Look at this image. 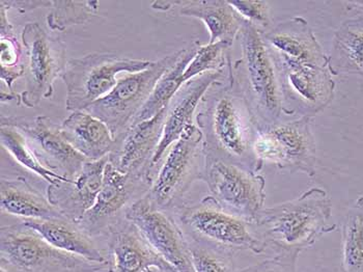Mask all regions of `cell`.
Returning <instances> with one entry per match:
<instances>
[{"label": "cell", "mask_w": 363, "mask_h": 272, "mask_svg": "<svg viewBox=\"0 0 363 272\" xmlns=\"http://www.w3.org/2000/svg\"><path fill=\"white\" fill-rule=\"evenodd\" d=\"M8 10L0 4V66H1V85H6L9 92L14 91V83L24 77L26 69V48L14 33V26L9 21Z\"/></svg>", "instance_id": "27"}, {"label": "cell", "mask_w": 363, "mask_h": 272, "mask_svg": "<svg viewBox=\"0 0 363 272\" xmlns=\"http://www.w3.org/2000/svg\"><path fill=\"white\" fill-rule=\"evenodd\" d=\"M107 272H147L152 267L178 272L145 239L140 229L124 218L106 234Z\"/></svg>", "instance_id": "18"}, {"label": "cell", "mask_w": 363, "mask_h": 272, "mask_svg": "<svg viewBox=\"0 0 363 272\" xmlns=\"http://www.w3.org/2000/svg\"><path fill=\"white\" fill-rule=\"evenodd\" d=\"M0 139L2 148L10 154L16 163L33 174L37 175L47 183L55 184L67 180V178L60 176L43 165L29 147L28 139L19 130L10 126H1Z\"/></svg>", "instance_id": "29"}, {"label": "cell", "mask_w": 363, "mask_h": 272, "mask_svg": "<svg viewBox=\"0 0 363 272\" xmlns=\"http://www.w3.org/2000/svg\"><path fill=\"white\" fill-rule=\"evenodd\" d=\"M203 137L196 124L185 130L180 139L168 149L159 164L147 197L163 211L172 213L194 182L203 178L205 168Z\"/></svg>", "instance_id": "6"}, {"label": "cell", "mask_w": 363, "mask_h": 272, "mask_svg": "<svg viewBox=\"0 0 363 272\" xmlns=\"http://www.w3.org/2000/svg\"><path fill=\"white\" fill-rule=\"evenodd\" d=\"M201 181L223 209L250 224L264 208L266 180L261 173L206 154Z\"/></svg>", "instance_id": "9"}, {"label": "cell", "mask_w": 363, "mask_h": 272, "mask_svg": "<svg viewBox=\"0 0 363 272\" xmlns=\"http://www.w3.org/2000/svg\"><path fill=\"white\" fill-rule=\"evenodd\" d=\"M179 8L181 15L196 18L207 26L208 44L223 42L232 47L246 22L225 0H181Z\"/></svg>", "instance_id": "23"}, {"label": "cell", "mask_w": 363, "mask_h": 272, "mask_svg": "<svg viewBox=\"0 0 363 272\" xmlns=\"http://www.w3.org/2000/svg\"><path fill=\"white\" fill-rule=\"evenodd\" d=\"M26 226L33 229L42 236L49 244L97 263H106L93 237L85 233L79 224L66 217L51 218V219H24Z\"/></svg>", "instance_id": "21"}, {"label": "cell", "mask_w": 363, "mask_h": 272, "mask_svg": "<svg viewBox=\"0 0 363 272\" xmlns=\"http://www.w3.org/2000/svg\"><path fill=\"white\" fill-rule=\"evenodd\" d=\"M252 226L266 247L298 258L323 236L336 230L333 201L326 190L313 187L292 201L264 207Z\"/></svg>", "instance_id": "2"}, {"label": "cell", "mask_w": 363, "mask_h": 272, "mask_svg": "<svg viewBox=\"0 0 363 272\" xmlns=\"http://www.w3.org/2000/svg\"><path fill=\"white\" fill-rule=\"evenodd\" d=\"M108 161V156L97 161H87L75 177L49 184L47 197L50 203L65 217L78 224L97 201Z\"/></svg>", "instance_id": "19"}, {"label": "cell", "mask_w": 363, "mask_h": 272, "mask_svg": "<svg viewBox=\"0 0 363 272\" xmlns=\"http://www.w3.org/2000/svg\"><path fill=\"white\" fill-rule=\"evenodd\" d=\"M21 41L26 53L22 104L33 109L43 99L51 98L55 94L56 80L62 77L68 64L66 44L47 33L37 22L26 24Z\"/></svg>", "instance_id": "12"}, {"label": "cell", "mask_w": 363, "mask_h": 272, "mask_svg": "<svg viewBox=\"0 0 363 272\" xmlns=\"http://www.w3.org/2000/svg\"><path fill=\"white\" fill-rule=\"evenodd\" d=\"M152 64L151 60L120 58L112 53H89L71 58L62 76L67 87V110H86L111 93L118 83V73H138Z\"/></svg>", "instance_id": "7"}, {"label": "cell", "mask_w": 363, "mask_h": 272, "mask_svg": "<svg viewBox=\"0 0 363 272\" xmlns=\"http://www.w3.org/2000/svg\"><path fill=\"white\" fill-rule=\"evenodd\" d=\"M271 58L279 80L282 114L313 119L333 102L336 85L329 67Z\"/></svg>", "instance_id": "11"}, {"label": "cell", "mask_w": 363, "mask_h": 272, "mask_svg": "<svg viewBox=\"0 0 363 272\" xmlns=\"http://www.w3.org/2000/svg\"><path fill=\"white\" fill-rule=\"evenodd\" d=\"M60 127L67 141L89 161H100L111 154L114 145L111 130L85 110L72 112Z\"/></svg>", "instance_id": "22"}, {"label": "cell", "mask_w": 363, "mask_h": 272, "mask_svg": "<svg viewBox=\"0 0 363 272\" xmlns=\"http://www.w3.org/2000/svg\"><path fill=\"white\" fill-rule=\"evenodd\" d=\"M100 1L52 0L51 12L47 16V24L52 31H62L72 26L86 23L97 14Z\"/></svg>", "instance_id": "30"}, {"label": "cell", "mask_w": 363, "mask_h": 272, "mask_svg": "<svg viewBox=\"0 0 363 272\" xmlns=\"http://www.w3.org/2000/svg\"><path fill=\"white\" fill-rule=\"evenodd\" d=\"M172 213L188 240L234 255L238 251L255 255L265 251V244L257 237L252 224L226 211L211 195L197 204H183Z\"/></svg>", "instance_id": "4"}, {"label": "cell", "mask_w": 363, "mask_h": 272, "mask_svg": "<svg viewBox=\"0 0 363 272\" xmlns=\"http://www.w3.org/2000/svg\"><path fill=\"white\" fill-rule=\"evenodd\" d=\"M230 49V45L223 42L201 45L194 60L184 72L183 83L209 72L228 69L232 62Z\"/></svg>", "instance_id": "31"}, {"label": "cell", "mask_w": 363, "mask_h": 272, "mask_svg": "<svg viewBox=\"0 0 363 272\" xmlns=\"http://www.w3.org/2000/svg\"><path fill=\"white\" fill-rule=\"evenodd\" d=\"M0 4L6 10H16L24 13L33 12L38 9H46L52 6V0H1Z\"/></svg>", "instance_id": "35"}, {"label": "cell", "mask_w": 363, "mask_h": 272, "mask_svg": "<svg viewBox=\"0 0 363 272\" xmlns=\"http://www.w3.org/2000/svg\"><path fill=\"white\" fill-rule=\"evenodd\" d=\"M167 109L158 114L130 126L114 137V145L108 155L109 163L123 174L138 175L153 179L151 165L163 136Z\"/></svg>", "instance_id": "16"}, {"label": "cell", "mask_w": 363, "mask_h": 272, "mask_svg": "<svg viewBox=\"0 0 363 272\" xmlns=\"http://www.w3.org/2000/svg\"><path fill=\"white\" fill-rule=\"evenodd\" d=\"M0 208L4 214L24 219L65 217L56 207L23 177L0 182Z\"/></svg>", "instance_id": "24"}, {"label": "cell", "mask_w": 363, "mask_h": 272, "mask_svg": "<svg viewBox=\"0 0 363 272\" xmlns=\"http://www.w3.org/2000/svg\"><path fill=\"white\" fill-rule=\"evenodd\" d=\"M328 58L333 76L356 74L363 77V13L336 29Z\"/></svg>", "instance_id": "25"}, {"label": "cell", "mask_w": 363, "mask_h": 272, "mask_svg": "<svg viewBox=\"0 0 363 272\" xmlns=\"http://www.w3.org/2000/svg\"><path fill=\"white\" fill-rule=\"evenodd\" d=\"M0 123L19 130L43 165L60 176L67 179L75 177L89 161L72 147L65 138L62 127L47 116H1Z\"/></svg>", "instance_id": "14"}, {"label": "cell", "mask_w": 363, "mask_h": 272, "mask_svg": "<svg viewBox=\"0 0 363 272\" xmlns=\"http://www.w3.org/2000/svg\"><path fill=\"white\" fill-rule=\"evenodd\" d=\"M228 78V68L209 72L184 83L177 92L168 104L162 138L152 161L151 170L153 177L168 149L180 139L188 127L196 124L194 118L197 109L210 87L215 83L224 82Z\"/></svg>", "instance_id": "17"}, {"label": "cell", "mask_w": 363, "mask_h": 272, "mask_svg": "<svg viewBox=\"0 0 363 272\" xmlns=\"http://www.w3.org/2000/svg\"><path fill=\"white\" fill-rule=\"evenodd\" d=\"M313 119L299 118L257 128L253 152L262 165L270 164L280 172L302 173L315 176L318 168L317 143Z\"/></svg>", "instance_id": "8"}, {"label": "cell", "mask_w": 363, "mask_h": 272, "mask_svg": "<svg viewBox=\"0 0 363 272\" xmlns=\"http://www.w3.org/2000/svg\"><path fill=\"white\" fill-rule=\"evenodd\" d=\"M152 184V178L123 174L108 161L97 201L78 224L91 237L106 236L112 226L126 218L128 209L149 192Z\"/></svg>", "instance_id": "13"}, {"label": "cell", "mask_w": 363, "mask_h": 272, "mask_svg": "<svg viewBox=\"0 0 363 272\" xmlns=\"http://www.w3.org/2000/svg\"><path fill=\"white\" fill-rule=\"evenodd\" d=\"M199 46H201V43L196 41L192 43L187 48H183L180 60L161 77V80L155 87L153 93L149 97L147 102L143 105V109H140V111L138 112V116L134 118L130 126H134L136 124L143 122V121L150 120V119L158 114L159 112L167 109L172 99L176 95L177 92L184 85V72H185L189 62L194 60Z\"/></svg>", "instance_id": "26"}, {"label": "cell", "mask_w": 363, "mask_h": 272, "mask_svg": "<svg viewBox=\"0 0 363 272\" xmlns=\"http://www.w3.org/2000/svg\"><path fill=\"white\" fill-rule=\"evenodd\" d=\"M189 242L196 272H235L234 254L209 245Z\"/></svg>", "instance_id": "32"}, {"label": "cell", "mask_w": 363, "mask_h": 272, "mask_svg": "<svg viewBox=\"0 0 363 272\" xmlns=\"http://www.w3.org/2000/svg\"><path fill=\"white\" fill-rule=\"evenodd\" d=\"M263 40L271 58L329 67L328 55L304 18L293 17L280 22L263 33Z\"/></svg>", "instance_id": "20"}, {"label": "cell", "mask_w": 363, "mask_h": 272, "mask_svg": "<svg viewBox=\"0 0 363 272\" xmlns=\"http://www.w3.org/2000/svg\"><path fill=\"white\" fill-rule=\"evenodd\" d=\"M183 49L153 62L145 71L118 80L113 89L85 111L106 124L116 137L131 125L163 75L180 60Z\"/></svg>", "instance_id": "10"}, {"label": "cell", "mask_w": 363, "mask_h": 272, "mask_svg": "<svg viewBox=\"0 0 363 272\" xmlns=\"http://www.w3.org/2000/svg\"><path fill=\"white\" fill-rule=\"evenodd\" d=\"M230 4L246 22L252 24L262 33H266L271 28L270 6L268 1L240 0L230 1Z\"/></svg>", "instance_id": "33"}, {"label": "cell", "mask_w": 363, "mask_h": 272, "mask_svg": "<svg viewBox=\"0 0 363 272\" xmlns=\"http://www.w3.org/2000/svg\"><path fill=\"white\" fill-rule=\"evenodd\" d=\"M106 267L56 249L23 222L0 231V272H101Z\"/></svg>", "instance_id": "5"}, {"label": "cell", "mask_w": 363, "mask_h": 272, "mask_svg": "<svg viewBox=\"0 0 363 272\" xmlns=\"http://www.w3.org/2000/svg\"><path fill=\"white\" fill-rule=\"evenodd\" d=\"M296 261L297 257L294 256L277 254L274 258L235 272H297Z\"/></svg>", "instance_id": "34"}, {"label": "cell", "mask_w": 363, "mask_h": 272, "mask_svg": "<svg viewBox=\"0 0 363 272\" xmlns=\"http://www.w3.org/2000/svg\"><path fill=\"white\" fill-rule=\"evenodd\" d=\"M238 40L241 58L228 67V78L245 99L257 128L279 123L282 116L277 70L263 40V33L245 22Z\"/></svg>", "instance_id": "3"}, {"label": "cell", "mask_w": 363, "mask_h": 272, "mask_svg": "<svg viewBox=\"0 0 363 272\" xmlns=\"http://www.w3.org/2000/svg\"><path fill=\"white\" fill-rule=\"evenodd\" d=\"M342 272H363V197L350 207L342 226Z\"/></svg>", "instance_id": "28"}, {"label": "cell", "mask_w": 363, "mask_h": 272, "mask_svg": "<svg viewBox=\"0 0 363 272\" xmlns=\"http://www.w3.org/2000/svg\"><path fill=\"white\" fill-rule=\"evenodd\" d=\"M345 4H346L347 10H356L358 12L363 13V1H347L345 2Z\"/></svg>", "instance_id": "36"}, {"label": "cell", "mask_w": 363, "mask_h": 272, "mask_svg": "<svg viewBox=\"0 0 363 272\" xmlns=\"http://www.w3.org/2000/svg\"><path fill=\"white\" fill-rule=\"evenodd\" d=\"M196 124L203 134L206 154L255 172L263 170L253 152L257 123L230 78L210 87L199 104Z\"/></svg>", "instance_id": "1"}, {"label": "cell", "mask_w": 363, "mask_h": 272, "mask_svg": "<svg viewBox=\"0 0 363 272\" xmlns=\"http://www.w3.org/2000/svg\"><path fill=\"white\" fill-rule=\"evenodd\" d=\"M147 272H172V271H162V269L157 268V267H152V268H150L149 271H147Z\"/></svg>", "instance_id": "37"}, {"label": "cell", "mask_w": 363, "mask_h": 272, "mask_svg": "<svg viewBox=\"0 0 363 272\" xmlns=\"http://www.w3.org/2000/svg\"><path fill=\"white\" fill-rule=\"evenodd\" d=\"M126 219L177 271L196 272L189 242L172 213L157 208L145 195L128 209Z\"/></svg>", "instance_id": "15"}]
</instances>
